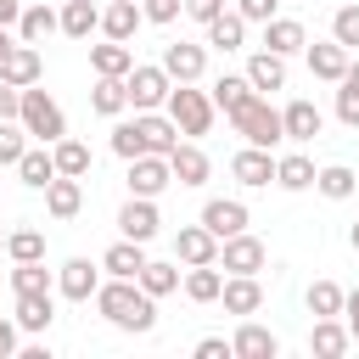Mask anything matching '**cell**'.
Segmentation results:
<instances>
[{
  "label": "cell",
  "mask_w": 359,
  "mask_h": 359,
  "mask_svg": "<svg viewBox=\"0 0 359 359\" xmlns=\"http://www.w3.org/2000/svg\"><path fill=\"white\" fill-rule=\"evenodd\" d=\"M129 107L135 112H157V107H168V90H174V79L163 73V62H146V67H129Z\"/></svg>",
  "instance_id": "cell-5"
},
{
  "label": "cell",
  "mask_w": 359,
  "mask_h": 359,
  "mask_svg": "<svg viewBox=\"0 0 359 359\" xmlns=\"http://www.w3.org/2000/svg\"><path fill=\"white\" fill-rule=\"evenodd\" d=\"M219 264H224V275H258V269L269 264V247L241 230V236H224V241H219Z\"/></svg>",
  "instance_id": "cell-7"
},
{
  "label": "cell",
  "mask_w": 359,
  "mask_h": 359,
  "mask_svg": "<svg viewBox=\"0 0 359 359\" xmlns=\"http://www.w3.org/2000/svg\"><path fill=\"white\" fill-rule=\"evenodd\" d=\"M342 320H348V337L359 342V286L348 292V303H342Z\"/></svg>",
  "instance_id": "cell-53"
},
{
  "label": "cell",
  "mask_w": 359,
  "mask_h": 359,
  "mask_svg": "<svg viewBox=\"0 0 359 359\" xmlns=\"http://www.w3.org/2000/svg\"><path fill=\"white\" fill-rule=\"evenodd\" d=\"M275 6H280V0H236V11H241L247 22H269V17H275Z\"/></svg>",
  "instance_id": "cell-48"
},
{
  "label": "cell",
  "mask_w": 359,
  "mask_h": 359,
  "mask_svg": "<svg viewBox=\"0 0 359 359\" xmlns=\"http://www.w3.org/2000/svg\"><path fill=\"white\" fill-rule=\"evenodd\" d=\"M280 123H286V140L303 146V140L320 135V107H314V101H286V107H280Z\"/></svg>",
  "instance_id": "cell-30"
},
{
  "label": "cell",
  "mask_w": 359,
  "mask_h": 359,
  "mask_svg": "<svg viewBox=\"0 0 359 359\" xmlns=\"http://www.w3.org/2000/svg\"><path fill=\"white\" fill-rule=\"evenodd\" d=\"M331 39L348 45V50H359V6H337V17H331Z\"/></svg>",
  "instance_id": "cell-45"
},
{
  "label": "cell",
  "mask_w": 359,
  "mask_h": 359,
  "mask_svg": "<svg viewBox=\"0 0 359 359\" xmlns=\"http://www.w3.org/2000/svg\"><path fill=\"white\" fill-rule=\"evenodd\" d=\"M353 185H359V174H353L348 163H331V168H320V174H314V191H320V196H331V202H348V196H353Z\"/></svg>",
  "instance_id": "cell-36"
},
{
  "label": "cell",
  "mask_w": 359,
  "mask_h": 359,
  "mask_svg": "<svg viewBox=\"0 0 359 359\" xmlns=\"http://www.w3.org/2000/svg\"><path fill=\"white\" fill-rule=\"evenodd\" d=\"M90 107H95L101 118H118V112L129 107V84H123V79H101V73H95V90H90Z\"/></svg>",
  "instance_id": "cell-35"
},
{
  "label": "cell",
  "mask_w": 359,
  "mask_h": 359,
  "mask_svg": "<svg viewBox=\"0 0 359 359\" xmlns=\"http://www.w3.org/2000/svg\"><path fill=\"white\" fill-rule=\"evenodd\" d=\"M101 269L107 275H118V280H140V269H146V241H112L107 252H101Z\"/></svg>",
  "instance_id": "cell-14"
},
{
  "label": "cell",
  "mask_w": 359,
  "mask_h": 359,
  "mask_svg": "<svg viewBox=\"0 0 359 359\" xmlns=\"http://www.w3.org/2000/svg\"><path fill=\"white\" fill-rule=\"evenodd\" d=\"M22 151H28V129L17 118H0V168H17Z\"/></svg>",
  "instance_id": "cell-43"
},
{
  "label": "cell",
  "mask_w": 359,
  "mask_h": 359,
  "mask_svg": "<svg viewBox=\"0 0 359 359\" xmlns=\"http://www.w3.org/2000/svg\"><path fill=\"white\" fill-rule=\"evenodd\" d=\"M11 292H50V269H45V258L17 264V269H11Z\"/></svg>",
  "instance_id": "cell-44"
},
{
  "label": "cell",
  "mask_w": 359,
  "mask_h": 359,
  "mask_svg": "<svg viewBox=\"0 0 359 359\" xmlns=\"http://www.w3.org/2000/svg\"><path fill=\"white\" fill-rule=\"evenodd\" d=\"M230 174H236L241 185H275V157H269L264 146H241V151L230 157Z\"/></svg>",
  "instance_id": "cell-20"
},
{
  "label": "cell",
  "mask_w": 359,
  "mask_h": 359,
  "mask_svg": "<svg viewBox=\"0 0 359 359\" xmlns=\"http://www.w3.org/2000/svg\"><path fill=\"white\" fill-rule=\"evenodd\" d=\"M174 258L191 269V264H219V236L196 219V224H180V236H174Z\"/></svg>",
  "instance_id": "cell-9"
},
{
  "label": "cell",
  "mask_w": 359,
  "mask_h": 359,
  "mask_svg": "<svg viewBox=\"0 0 359 359\" xmlns=\"http://www.w3.org/2000/svg\"><path fill=\"white\" fill-rule=\"evenodd\" d=\"M140 286H146L151 297H168V292H180V258H174V264H151V258H146V269H140Z\"/></svg>",
  "instance_id": "cell-42"
},
{
  "label": "cell",
  "mask_w": 359,
  "mask_h": 359,
  "mask_svg": "<svg viewBox=\"0 0 359 359\" xmlns=\"http://www.w3.org/2000/svg\"><path fill=\"white\" fill-rule=\"evenodd\" d=\"M230 118V129L247 140V146H264V151H275L280 140H286V123H280V107H269V95H247L236 112H224Z\"/></svg>",
  "instance_id": "cell-2"
},
{
  "label": "cell",
  "mask_w": 359,
  "mask_h": 359,
  "mask_svg": "<svg viewBox=\"0 0 359 359\" xmlns=\"http://www.w3.org/2000/svg\"><path fill=\"white\" fill-rule=\"evenodd\" d=\"M6 252H11V264L45 258V230H6Z\"/></svg>",
  "instance_id": "cell-41"
},
{
  "label": "cell",
  "mask_w": 359,
  "mask_h": 359,
  "mask_svg": "<svg viewBox=\"0 0 359 359\" xmlns=\"http://www.w3.org/2000/svg\"><path fill=\"white\" fill-rule=\"evenodd\" d=\"M163 73H168L174 84H196V79L208 73V50L191 45V39H174V45H163Z\"/></svg>",
  "instance_id": "cell-8"
},
{
  "label": "cell",
  "mask_w": 359,
  "mask_h": 359,
  "mask_svg": "<svg viewBox=\"0 0 359 359\" xmlns=\"http://www.w3.org/2000/svg\"><path fill=\"white\" fill-rule=\"evenodd\" d=\"M50 151H56V174H73V180H84V174H90V146H84V140L62 135Z\"/></svg>",
  "instance_id": "cell-38"
},
{
  "label": "cell",
  "mask_w": 359,
  "mask_h": 359,
  "mask_svg": "<svg viewBox=\"0 0 359 359\" xmlns=\"http://www.w3.org/2000/svg\"><path fill=\"white\" fill-rule=\"evenodd\" d=\"M140 11H146V22H174L185 11V0H140Z\"/></svg>",
  "instance_id": "cell-47"
},
{
  "label": "cell",
  "mask_w": 359,
  "mask_h": 359,
  "mask_svg": "<svg viewBox=\"0 0 359 359\" xmlns=\"http://www.w3.org/2000/svg\"><path fill=\"white\" fill-rule=\"evenodd\" d=\"M95 28H101V6L95 0H67L62 6V34L67 39H90Z\"/></svg>",
  "instance_id": "cell-32"
},
{
  "label": "cell",
  "mask_w": 359,
  "mask_h": 359,
  "mask_svg": "<svg viewBox=\"0 0 359 359\" xmlns=\"http://www.w3.org/2000/svg\"><path fill=\"white\" fill-rule=\"evenodd\" d=\"M50 320H56L50 292H17V325L22 331H50Z\"/></svg>",
  "instance_id": "cell-28"
},
{
  "label": "cell",
  "mask_w": 359,
  "mask_h": 359,
  "mask_svg": "<svg viewBox=\"0 0 359 359\" xmlns=\"http://www.w3.org/2000/svg\"><path fill=\"white\" fill-rule=\"evenodd\" d=\"M219 303H224V314H258V309H264V286H258V275H224Z\"/></svg>",
  "instance_id": "cell-15"
},
{
  "label": "cell",
  "mask_w": 359,
  "mask_h": 359,
  "mask_svg": "<svg viewBox=\"0 0 359 359\" xmlns=\"http://www.w3.org/2000/svg\"><path fill=\"white\" fill-rule=\"evenodd\" d=\"M314 174H320V168H314L303 151L275 157V185H280V191H309V185H314Z\"/></svg>",
  "instance_id": "cell-34"
},
{
  "label": "cell",
  "mask_w": 359,
  "mask_h": 359,
  "mask_svg": "<svg viewBox=\"0 0 359 359\" xmlns=\"http://www.w3.org/2000/svg\"><path fill=\"white\" fill-rule=\"evenodd\" d=\"M95 309H101V320L107 325H118V331H135V337H146L151 325H157V297L140 286V280H101L95 286Z\"/></svg>",
  "instance_id": "cell-1"
},
{
  "label": "cell",
  "mask_w": 359,
  "mask_h": 359,
  "mask_svg": "<svg viewBox=\"0 0 359 359\" xmlns=\"http://www.w3.org/2000/svg\"><path fill=\"white\" fill-rule=\"evenodd\" d=\"M247 79H252L258 95L286 90V56H275V50H252V56H247Z\"/></svg>",
  "instance_id": "cell-22"
},
{
  "label": "cell",
  "mask_w": 359,
  "mask_h": 359,
  "mask_svg": "<svg viewBox=\"0 0 359 359\" xmlns=\"http://www.w3.org/2000/svg\"><path fill=\"white\" fill-rule=\"evenodd\" d=\"M95 286H101V269H95L90 258H67V264L56 269V292H62L67 303H90Z\"/></svg>",
  "instance_id": "cell-10"
},
{
  "label": "cell",
  "mask_w": 359,
  "mask_h": 359,
  "mask_svg": "<svg viewBox=\"0 0 359 359\" xmlns=\"http://www.w3.org/2000/svg\"><path fill=\"white\" fill-rule=\"evenodd\" d=\"M17 174H22V185H34V191H45L50 180H56V151L39 140V146H28L22 157H17Z\"/></svg>",
  "instance_id": "cell-27"
},
{
  "label": "cell",
  "mask_w": 359,
  "mask_h": 359,
  "mask_svg": "<svg viewBox=\"0 0 359 359\" xmlns=\"http://www.w3.org/2000/svg\"><path fill=\"white\" fill-rule=\"evenodd\" d=\"M174 185V163L163 151H140L129 157V196H163Z\"/></svg>",
  "instance_id": "cell-6"
},
{
  "label": "cell",
  "mask_w": 359,
  "mask_h": 359,
  "mask_svg": "<svg viewBox=\"0 0 359 359\" xmlns=\"http://www.w3.org/2000/svg\"><path fill=\"white\" fill-rule=\"evenodd\" d=\"M348 348H353V337H348V320H342V314L314 320V331H309V353H320V359H342Z\"/></svg>",
  "instance_id": "cell-16"
},
{
  "label": "cell",
  "mask_w": 359,
  "mask_h": 359,
  "mask_svg": "<svg viewBox=\"0 0 359 359\" xmlns=\"http://www.w3.org/2000/svg\"><path fill=\"white\" fill-rule=\"evenodd\" d=\"M303 50H309V73H314V79L337 84V79L348 73V45H337V39H314V45H303Z\"/></svg>",
  "instance_id": "cell-17"
},
{
  "label": "cell",
  "mask_w": 359,
  "mask_h": 359,
  "mask_svg": "<svg viewBox=\"0 0 359 359\" xmlns=\"http://www.w3.org/2000/svg\"><path fill=\"white\" fill-rule=\"evenodd\" d=\"M17 123L34 135V140H45V146H56L62 135H67V118H62V107L39 90V84H28L22 90V112H17Z\"/></svg>",
  "instance_id": "cell-4"
},
{
  "label": "cell",
  "mask_w": 359,
  "mask_h": 359,
  "mask_svg": "<svg viewBox=\"0 0 359 359\" xmlns=\"http://www.w3.org/2000/svg\"><path fill=\"white\" fill-rule=\"evenodd\" d=\"M50 34H62V11H50V6H22V17H17V39L45 45Z\"/></svg>",
  "instance_id": "cell-25"
},
{
  "label": "cell",
  "mask_w": 359,
  "mask_h": 359,
  "mask_svg": "<svg viewBox=\"0 0 359 359\" xmlns=\"http://www.w3.org/2000/svg\"><path fill=\"white\" fill-rule=\"evenodd\" d=\"M241 39H247V17L241 11H219L208 22V45L213 50H241Z\"/></svg>",
  "instance_id": "cell-33"
},
{
  "label": "cell",
  "mask_w": 359,
  "mask_h": 359,
  "mask_svg": "<svg viewBox=\"0 0 359 359\" xmlns=\"http://www.w3.org/2000/svg\"><path fill=\"white\" fill-rule=\"evenodd\" d=\"M348 241H353V252H359V224H353V230H348Z\"/></svg>",
  "instance_id": "cell-56"
},
{
  "label": "cell",
  "mask_w": 359,
  "mask_h": 359,
  "mask_svg": "<svg viewBox=\"0 0 359 359\" xmlns=\"http://www.w3.org/2000/svg\"><path fill=\"white\" fill-rule=\"evenodd\" d=\"M219 292H224L219 264H191V269H185V297H191V303H219Z\"/></svg>",
  "instance_id": "cell-31"
},
{
  "label": "cell",
  "mask_w": 359,
  "mask_h": 359,
  "mask_svg": "<svg viewBox=\"0 0 359 359\" xmlns=\"http://www.w3.org/2000/svg\"><path fill=\"white\" fill-rule=\"evenodd\" d=\"M0 73L17 84V90H28V84H39V73H45V62H39V45H28V39H17L11 45V56L0 62Z\"/></svg>",
  "instance_id": "cell-18"
},
{
  "label": "cell",
  "mask_w": 359,
  "mask_h": 359,
  "mask_svg": "<svg viewBox=\"0 0 359 359\" xmlns=\"http://www.w3.org/2000/svg\"><path fill=\"white\" fill-rule=\"evenodd\" d=\"M202 224L224 241V236H241L247 230V202H236V196H213L208 208H202Z\"/></svg>",
  "instance_id": "cell-13"
},
{
  "label": "cell",
  "mask_w": 359,
  "mask_h": 359,
  "mask_svg": "<svg viewBox=\"0 0 359 359\" xmlns=\"http://www.w3.org/2000/svg\"><path fill=\"white\" fill-rule=\"evenodd\" d=\"M303 45H309V34H303L297 17H269V22H264V50L292 56V50H303Z\"/></svg>",
  "instance_id": "cell-26"
},
{
  "label": "cell",
  "mask_w": 359,
  "mask_h": 359,
  "mask_svg": "<svg viewBox=\"0 0 359 359\" xmlns=\"http://www.w3.org/2000/svg\"><path fill=\"white\" fill-rule=\"evenodd\" d=\"M219 11H224V0H185V17H196L202 28H208V22L219 17Z\"/></svg>",
  "instance_id": "cell-50"
},
{
  "label": "cell",
  "mask_w": 359,
  "mask_h": 359,
  "mask_svg": "<svg viewBox=\"0 0 359 359\" xmlns=\"http://www.w3.org/2000/svg\"><path fill=\"white\" fill-rule=\"evenodd\" d=\"M17 331H22L17 320H0V359H11V353H17Z\"/></svg>",
  "instance_id": "cell-52"
},
{
  "label": "cell",
  "mask_w": 359,
  "mask_h": 359,
  "mask_svg": "<svg viewBox=\"0 0 359 359\" xmlns=\"http://www.w3.org/2000/svg\"><path fill=\"white\" fill-rule=\"evenodd\" d=\"M22 17V0H0V28H11Z\"/></svg>",
  "instance_id": "cell-54"
},
{
  "label": "cell",
  "mask_w": 359,
  "mask_h": 359,
  "mask_svg": "<svg viewBox=\"0 0 359 359\" xmlns=\"http://www.w3.org/2000/svg\"><path fill=\"white\" fill-rule=\"evenodd\" d=\"M17 112H22V90L0 73V118H17Z\"/></svg>",
  "instance_id": "cell-49"
},
{
  "label": "cell",
  "mask_w": 359,
  "mask_h": 359,
  "mask_svg": "<svg viewBox=\"0 0 359 359\" xmlns=\"http://www.w3.org/2000/svg\"><path fill=\"white\" fill-rule=\"evenodd\" d=\"M140 0H112L107 11H101V34L107 39H135V28H140Z\"/></svg>",
  "instance_id": "cell-29"
},
{
  "label": "cell",
  "mask_w": 359,
  "mask_h": 359,
  "mask_svg": "<svg viewBox=\"0 0 359 359\" xmlns=\"http://www.w3.org/2000/svg\"><path fill=\"white\" fill-rule=\"evenodd\" d=\"M342 303H348V292H342L337 280H314V286H309V314H314V320L342 314Z\"/></svg>",
  "instance_id": "cell-40"
},
{
  "label": "cell",
  "mask_w": 359,
  "mask_h": 359,
  "mask_svg": "<svg viewBox=\"0 0 359 359\" xmlns=\"http://www.w3.org/2000/svg\"><path fill=\"white\" fill-rule=\"evenodd\" d=\"M11 45H17V39H11V34H6V28H0V62H6V56H11Z\"/></svg>",
  "instance_id": "cell-55"
},
{
  "label": "cell",
  "mask_w": 359,
  "mask_h": 359,
  "mask_svg": "<svg viewBox=\"0 0 359 359\" xmlns=\"http://www.w3.org/2000/svg\"><path fill=\"white\" fill-rule=\"evenodd\" d=\"M337 118L359 129V62H348V73L337 79Z\"/></svg>",
  "instance_id": "cell-39"
},
{
  "label": "cell",
  "mask_w": 359,
  "mask_h": 359,
  "mask_svg": "<svg viewBox=\"0 0 359 359\" xmlns=\"http://www.w3.org/2000/svg\"><path fill=\"white\" fill-rule=\"evenodd\" d=\"M168 163H174V180H180V185H208V174H213V163H208V151H202L196 140H180V146L168 151Z\"/></svg>",
  "instance_id": "cell-19"
},
{
  "label": "cell",
  "mask_w": 359,
  "mask_h": 359,
  "mask_svg": "<svg viewBox=\"0 0 359 359\" xmlns=\"http://www.w3.org/2000/svg\"><path fill=\"white\" fill-rule=\"evenodd\" d=\"M79 208H84V185H79L73 174H56V180L45 185V213H50V219H73Z\"/></svg>",
  "instance_id": "cell-23"
},
{
  "label": "cell",
  "mask_w": 359,
  "mask_h": 359,
  "mask_svg": "<svg viewBox=\"0 0 359 359\" xmlns=\"http://www.w3.org/2000/svg\"><path fill=\"white\" fill-rule=\"evenodd\" d=\"M0 252H6V230H0Z\"/></svg>",
  "instance_id": "cell-57"
},
{
  "label": "cell",
  "mask_w": 359,
  "mask_h": 359,
  "mask_svg": "<svg viewBox=\"0 0 359 359\" xmlns=\"http://www.w3.org/2000/svg\"><path fill=\"white\" fill-rule=\"evenodd\" d=\"M213 112H219V107H213L208 90H196V84H174V90H168V118L180 123L185 140L208 135V129H213Z\"/></svg>",
  "instance_id": "cell-3"
},
{
  "label": "cell",
  "mask_w": 359,
  "mask_h": 359,
  "mask_svg": "<svg viewBox=\"0 0 359 359\" xmlns=\"http://www.w3.org/2000/svg\"><path fill=\"white\" fill-rule=\"evenodd\" d=\"M230 353H236V348H230L224 337H202V342H196V359H230Z\"/></svg>",
  "instance_id": "cell-51"
},
{
  "label": "cell",
  "mask_w": 359,
  "mask_h": 359,
  "mask_svg": "<svg viewBox=\"0 0 359 359\" xmlns=\"http://www.w3.org/2000/svg\"><path fill=\"white\" fill-rule=\"evenodd\" d=\"M157 196H129L123 208H118V230L129 236V241H151L157 236Z\"/></svg>",
  "instance_id": "cell-11"
},
{
  "label": "cell",
  "mask_w": 359,
  "mask_h": 359,
  "mask_svg": "<svg viewBox=\"0 0 359 359\" xmlns=\"http://www.w3.org/2000/svg\"><path fill=\"white\" fill-rule=\"evenodd\" d=\"M208 95H213V107H219V112H236V107L252 95V79H247V73H224V79H213V90H208Z\"/></svg>",
  "instance_id": "cell-37"
},
{
  "label": "cell",
  "mask_w": 359,
  "mask_h": 359,
  "mask_svg": "<svg viewBox=\"0 0 359 359\" xmlns=\"http://www.w3.org/2000/svg\"><path fill=\"white\" fill-rule=\"evenodd\" d=\"M230 348H236V359H275V353H280L275 331H264L258 320H241V331L230 337Z\"/></svg>",
  "instance_id": "cell-24"
},
{
  "label": "cell",
  "mask_w": 359,
  "mask_h": 359,
  "mask_svg": "<svg viewBox=\"0 0 359 359\" xmlns=\"http://www.w3.org/2000/svg\"><path fill=\"white\" fill-rule=\"evenodd\" d=\"M90 67H95L101 79H129V67H135V50H129V39L90 45Z\"/></svg>",
  "instance_id": "cell-21"
},
{
  "label": "cell",
  "mask_w": 359,
  "mask_h": 359,
  "mask_svg": "<svg viewBox=\"0 0 359 359\" xmlns=\"http://www.w3.org/2000/svg\"><path fill=\"white\" fill-rule=\"evenodd\" d=\"M135 129H140V146H146V151H163V157H168V151L180 146V123H174L168 112H135Z\"/></svg>",
  "instance_id": "cell-12"
},
{
  "label": "cell",
  "mask_w": 359,
  "mask_h": 359,
  "mask_svg": "<svg viewBox=\"0 0 359 359\" xmlns=\"http://www.w3.org/2000/svg\"><path fill=\"white\" fill-rule=\"evenodd\" d=\"M112 151H118V157H123V163H129V157H140V151H146V146H140V129H135V118H129V123H118V129H112Z\"/></svg>",
  "instance_id": "cell-46"
}]
</instances>
